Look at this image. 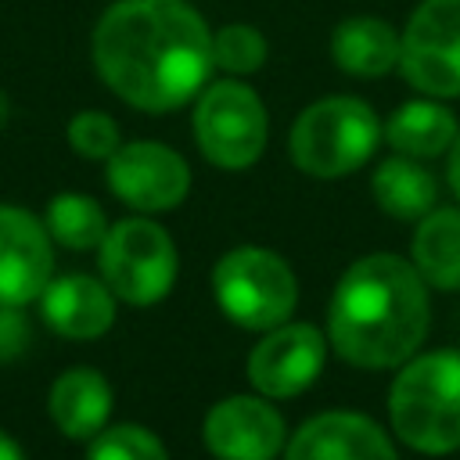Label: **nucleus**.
Here are the masks:
<instances>
[{
    "mask_svg": "<svg viewBox=\"0 0 460 460\" xmlns=\"http://www.w3.org/2000/svg\"><path fill=\"white\" fill-rule=\"evenodd\" d=\"M93 68L126 104L172 111L216 68L212 29L187 0H115L93 25Z\"/></svg>",
    "mask_w": 460,
    "mask_h": 460,
    "instance_id": "f257e3e1",
    "label": "nucleus"
},
{
    "mask_svg": "<svg viewBox=\"0 0 460 460\" xmlns=\"http://www.w3.org/2000/svg\"><path fill=\"white\" fill-rule=\"evenodd\" d=\"M431 323L428 288L413 262L377 252L356 259L331 298L327 331L331 345L352 367H399L406 363Z\"/></svg>",
    "mask_w": 460,
    "mask_h": 460,
    "instance_id": "f03ea898",
    "label": "nucleus"
},
{
    "mask_svg": "<svg viewBox=\"0 0 460 460\" xmlns=\"http://www.w3.org/2000/svg\"><path fill=\"white\" fill-rule=\"evenodd\" d=\"M395 435L417 453L460 449V352H428L410 359L388 392Z\"/></svg>",
    "mask_w": 460,
    "mask_h": 460,
    "instance_id": "7ed1b4c3",
    "label": "nucleus"
},
{
    "mask_svg": "<svg viewBox=\"0 0 460 460\" xmlns=\"http://www.w3.org/2000/svg\"><path fill=\"white\" fill-rule=\"evenodd\" d=\"M381 122L374 108L359 97H323L309 104L291 126V158L302 172L316 180H338L367 165L381 140Z\"/></svg>",
    "mask_w": 460,
    "mask_h": 460,
    "instance_id": "20e7f679",
    "label": "nucleus"
},
{
    "mask_svg": "<svg viewBox=\"0 0 460 460\" xmlns=\"http://www.w3.org/2000/svg\"><path fill=\"white\" fill-rule=\"evenodd\" d=\"M212 291L219 309L248 331H270L284 323L298 302V280L291 266L277 252L255 244L234 248L216 262Z\"/></svg>",
    "mask_w": 460,
    "mask_h": 460,
    "instance_id": "39448f33",
    "label": "nucleus"
},
{
    "mask_svg": "<svg viewBox=\"0 0 460 460\" xmlns=\"http://www.w3.org/2000/svg\"><path fill=\"white\" fill-rule=\"evenodd\" d=\"M270 119L262 97L241 79H219L198 93L194 140L219 169H248L266 151Z\"/></svg>",
    "mask_w": 460,
    "mask_h": 460,
    "instance_id": "423d86ee",
    "label": "nucleus"
},
{
    "mask_svg": "<svg viewBox=\"0 0 460 460\" xmlns=\"http://www.w3.org/2000/svg\"><path fill=\"white\" fill-rule=\"evenodd\" d=\"M101 277L122 302L151 305L176 280V244L151 219H122L101 241Z\"/></svg>",
    "mask_w": 460,
    "mask_h": 460,
    "instance_id": "0eeeda50",
    "label": "nucleus"
},
{
    "mask_svg": "<svg viewBox=\"0 0 460 460\" xmlns=\"http://www.w3.org/2000/svg\"><path fill=\"white\" fill-rule=\"evenodd\" d=\"M402 79L428 97H460V0H420L399 43Z\"/></svg>",
    "mask_w": 460,
    "mask_h": 460,
    "instance_id": "6e6552de",
    "label": "nucleus"
},
{
    "mask_svg": "<svg viewBox=\"0 0 460 460\" xmlns=\"http://www.w3.org/2000/svg\"><path fill=\"white\" fill-rule=\"evenodd\" d=\"M108 187L140 212H165L187 198L190 169L172 147L158 140H133L108 158Z\"/></svg>",
    "mask_w": 460,
    "mask_h": 460,
    "instance_id": "1a4fd4ad",
    "label": "nucleus"
},
{
    "mask_svg": "<svg viewBox=\"0 0 460 460\" xmlns=\"http://www.w3.org/2000/svg\"><path fill=\"white\" fill-rule=\"evenodd\" d=\"M323 334L313 323H277L248 356V381L266 399L305 392L323 370Z\"/></svg>",
    "mask_w": 460,
    "mask_h": 460,
    "instance_id": "9d476101",
    "label": "nucleus"
},
{
    "mask_svg": "<svg viewBox=\"0 0 460 460\" xmlns=\"http://www.w3.org/2000/svg\"><path fill=\"white\" fill-rule=\"evenodd\" d=\"M205 446L216 460H273L284 449V417L259 395L219 399L205 417Z\"/></svg>",
    "mask_w": 460,
    "mask_h": 460,
    "instance_id": "9b49d317",
    "label": "nucleus"
},
{
    "mask_svg": "<svg viewBox=\"0 0 460 460\" xmlns=\"http://www.w3.org/2000/svg\"><path fill=\"white\" fill-rule=\"evenodd\" d=\"M54 255L47 226L25 208L0 205V302L25 305L50 284Z\"/></svg>",
    "mask_w": 460,
    "mask_h": 460,
    "instance_id": "f8f14e48",
    "label": "nucleus"
},
{
    "mask_svg": "<svg viewBox=\"0 0 460 460\" xmlns=\"http://www.w3.org/2000/svg\"><path fill=\"white\" fill-rule=\"evenodd\" d=\"M284 460H399L392 438L363 413H316L288 442Z\"/></svg>",
    "mask_w": 460,
    "mask_h": 460,
    "instance_id": "ddd939ff",
    "label": "nucleus"
},
{
    "mask_svg": "<svg viewBox=\"0 0 460 460\" xmlns=\"http://www.w3.org/2000/svg\"><path fill=\"white\" fill-rule=\"evenodd\" d=\"M40 309L43 320L65 338H97L115 320L111 288L83 273L50 280L40 295Z\"/></svg>",
    "mask_w": 460,
    "mask_h": 460,
    "instance_id": "4468645a",
    "label": "nucleus"
},
{
    "mask_svg": "<svg viewBox=\"0 0 460 460\" xmlns=\"http://www.w3.org/2000/svg\"><path fill=\"white\" fill-rule=\"evenodd\" d=\"M399 43L402 36L374 14H356L338 22L331 36V58L341 72L356 79H377L392 68H399Z\"/></svg>",
    "mask_w": 460,
    "mask_h": 460,
    "instance_id": "2eb2a0df",
    "label": "nucleus"
},
{
    "mask_svg": "<svg viewBox=\"0 0 460 460\" xmlns=\"http://www.w3.org/2000/svg\"><path fill=\"white\" fill-rule=\"evenodd\" d=\"M111 413V388L93 367L65 370L50 388V417L68 438H93Z\"/></svg>",
    "mask_w": 460,
    "mask_h": 460,
    "instance_id": "dca6fc26",
    "label": "nucleus"
},
{
    "mask_svg": "<svg viewBox=\"0 0 460 460\" xmlns=\"http://www.w3.org/2000/svg\"><path fill=\"white\" fill-rule=\"evenodd\" d=\"M456 119L438 101H406L385 122V140L410 158H435L456 140Z\"/></svg>",
    "mask_w": 460,
    "mask_h": 460,
    "instance_id": "f3484780",
    "label": "nucleus"
},
{
    "mask_svg": "<svg viewBox=\"0 0 460 460\" xmlns=\"http://www.w3.org/2000/svg\"><path fill=\"white\" fill-rule=\"evenodd\" d=\"M413 266L424 284L460 288V208H431L413 234Z\"/></svg>",
    "mask_w": 460,
    "mask_h": 460,
    "instance_id": "a211bd4d",
    "label": "nucleus"
},
{
    "mask_svg": "<svg viewBox=\"0 0 460 460\" xmlns=\"http://www.w3.org/2000/svg\"><path fill=\"white\" fill-rule=\"evenodd\" d=\"M370 190H374L377 205L395 219H424L438 198L435 176L420 165V158H410V155L385 158L374 169Z\"/></svg>",
    "mask_w": 460,
    "mask_h": 460,
    "instance_id": "6ab92c4d",
    "label": "nucleus"
},
{
    "mask_svg": "<svg viewBox=\"0 0 460 460\" xmlns=\"http://www.w3.org/2000/svg\"><path fill=\"white\" fill-rule=\"evenodd\" d=\"M47 234L54 241H61L65 248H101L104 234H108V219L104 208L86 198V194H58L47 205Z\"/></svg>",
    "mask_w": 460,
    "mask_h": 460,
    "instance_id": "aec40b11",
    "label": "nucleus"
},
{
    "mask_svg": "<svg viewBox=\"0 0 460 460\" xmlns=\"http://www.w3.org/2000/svg\"><path fill=\"white\" fill-rule=\"evenodd\" d=\"M212 61L230 75H252L266 61V36L252 25H223L212 32Z\"/></svg>",
    "mask_w": 460,
    "mask_h": 460,
    "instance_id": "412c9836",
    "label": "nucleus"
},
{
    "mask_svg": "<svg viewBox=\"0 0 460 460\" xmlns=\"http://www.w3.org/2000/svg\"><path fill=\"white\" fill-rule=\"evenodd\" d=\"M86 460H169V453L147 428L115 424V428H101L93 435Z\"/></svg>",
    "mask_w": 460,
    "mask_h": 460,
    "instance_id": "4be33fe9",
    "label": "nucleus"
},
{
    "mask_svg": "<svg viewBox=\"0 0 460 460\" xmlns=\"http://www.w3.org/2000/svg\"><path fill=\"white\" fill-rule=\"evenodd\" d=\"M68 144L83 155V158H111L122 140H119V122L104 111H79L68 122Z\"/></svg>",
    "mask_w": 460,
    "mask_h": 460,
    "instance_id": "5701e85b",
    "label": "nucleus"
},
{
    "mask_svg": "<svg viewBox=\"0 0 460 460\" xmlns=\"http://www.w3.org/2000/svg\"><path fill=\"white\" fill-rule=\"evenodd\" d=\"M32 341V327L22 313V305H4L0 302V363L18 359Z\"/></svg>",
    "mask_w": 460,
    "mask_h": 460,
    "instance_id": "b1692460",
    "label": "nucleus"
},
{
    "mask_svg": "<svg viewBox=\"0 0 460 460\" xmlns=\"http://www.w3.org/2000/svg\"><path fill=\"white\" fill-rule=\"evenodd\" d=\"M449 187L456 190V198H460V129H456V140L449 144Z\"/></svg>",
    "mask_w": 460,
    "mask_h": 460,
    "instance_id": "393cba45",
    "label": "nucleus"
},
{
    "mask_svg": "<svg viewBox=\"0 0 460 460\" xmlns=\"http://www.w3.org/2000/svg\"><path fill=\"white\" fill-rule=\"evenodd\" d=\"M0 460H25V456H22V449H18V442H14V438H7L4 431H0Z\"/></svg>",
    "mask_w": 460,
    "mask_h": 460,
    "instance_id": "a878e982",
    "label": "nucleus"
},
{
    "mask_svg": "<svg viewBox=\"0 0 460 460\" xmlns=\"http://www.w3.org/2000/svg\"><path fill=\"white\" fill-rule=\"evenodd\" d=\"M4 119H7V97H4V90H0V126H4Z\"/></svg>",
    "mask_w": 460,
    "mask_h": 460,
    "instance_id": "bb28decb",
    "label": "nucleus"
}]
</instances>
